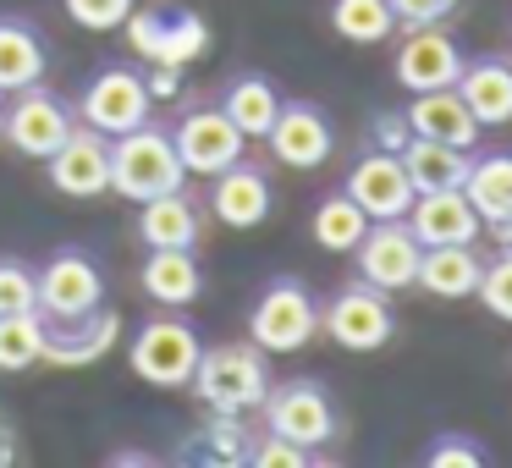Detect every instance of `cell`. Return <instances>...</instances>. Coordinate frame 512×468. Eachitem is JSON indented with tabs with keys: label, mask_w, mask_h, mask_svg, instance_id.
I'll return each mask as SVG.
<instances>
[{
	"label": "cell",
	"mask_w": 512,
	"mask_h": 468,
	"mask_svg": "<svg viewBox=\"0 0 512 468\" xmlns=\"http://www.w3.org/2000/svg\"><path fill=\"white\" fill-rule=\"evenodd\" d=\"M188 386L199 391V402L215 413H248V408H259L265 391H270V353L259 342L204 347Z\"/></svg>",
	"instance_id": "obj_1"
},
{
	"label": "cell",
	"mask_w": 512,
	"mask_h": 468,
	"mask_svg": "<svg viewBox=\"0 0 512 468\" xmlns=\"http://www.w3.org/2000/svg\"><path fill=\"white\" fill-rule=\"evenodd\" d=\"M182 177H188V171H182L177 144H171L166 127L144 122V127H133V133L111 138V193L144 204V199H155V193L182 188Z\"/></svg>",
	"instance_id": "obj_2"
},
{
	"label": "cell",
	"mask_w": 512,
	"mask_h": 468,
	"mask_svg": "<svg viewBox=\"0 0 512 468\" xmlns=\"http://www.w3.org/2000/svg\"><path fill=\"white\" fill-rule=\"evenodd\" d=\"M259 408H265V430L270 435H281V441H292V446H309V452H320V446H331L336 435H342L331 391H325L320 380H309V375L270 386Z\"/></svg>",
	"instance_id": "obj_3"
},
{
	"label": "cell",
	"mask_w": 512,
	"mask_h": 468,
	"mask_svg": "<svg viewBox=\"0 0 512 468\" xmlns=\"http://www.w3.org/2000/svg\"><path fill=\"white\" fill-rule=\"evenodd\" d=\"M320 336V303L298 276H276L259 292L254 314H248V342H259L265 353H303Z\"/></svg>",
	"instance_id": "obj_4"
},
{
	"label": "cell",
	"mask_w": 512,
	"mask_h": 468,
	"mask_svg": "<svg viewBox=\"0 0 512 468\" xmlns=\"http://www.w3.org/2000/svg\"><path fill=\"white\" fill-rule=\"evenodd\" d=\"M320 331L331 336L342 353H380L397 336V314H391V292L369 287L364 276L336 287V298L320 309Z\"/></svg>",
	"instance_id": "obj_5"
},
{
	"label": "cell",
	"mask_w": 512,
	"mask_h": 468,
	"mask_svg": "<svg viewBox=\"0 0 512 468\" xmlns=\"http://www.w3.org/2000/svg\"><path fill=\"white\" fill-rule=\"evenodd\" d=\"M199 353H204L199 331H193L177 309L155 314V320H144L133 336V375L149 380V386H160V391H182L193 380V369H199Z\"/></svg>",
	"instance_id": "obj_6"
},
{
	"label": "cell",
	"mask_w": 512,
	"mask_h": 468,
	"mask_svg": "<svg viewBox=\"0 0 512 468\" xmlns=\"http://www.w3.org/2000/svg\"><path fill=\"white\" fill-rule=\"evenodd\" d=\"M149 111H155V89H149L144 72H133V67H100L89 78V89H83V100H78V116L105 138L144 127Z\"/></svg>",
	"instance_id": "obj_7"
},
{
	"label": "cell",
	"mask_w": 512,
	"mask_h": 468,
	"mask_svg": "<svg viewBox=\"0 0 512 468\" xmlns=\"http://www.w3.org/2000/svg\"><path fill=\"white\" fill-rule=\"evenodd\" d=\"M72 133V111L61 94H50L45 83L6 94V116H0V138L28 160H50L61 149V138Z\"/></svg>",
	"instance_id": "obj_8"
},
{
	"label": "cell",
	"mask_w": 512,
	"mask_h": 468,
	"mask_svg": "<svg viewBox=\"0 0 512 468\" xmlns=\"http://www.w3.org/2000/svg\"><path fill=\"white\" fill-rule=\"evenodd\" d=\"M105 303V270L83 248H61L39 265V314L45 320H78Z\"/></svg>",
	"instance_id": "obj_9"
},
{
	"label": "cell",
	"mask_w": 512,
	"mask_h": 468,
	"mask_svg": "<svg viewBox=\"0 0 512 468\" xmlns=\"http://www.w3.org/2000/svg\"><path fill=\"white\" fill-rule=\"evenodd\" d=\"M171 144H177V160H182L188 177H215V171H226V166L243 160L248 138L237 133V122L221 111V105H193V111L177 122Z\"/></svg>",
	"instance_id": "obj_10"
},
{
	"label": "cell",
	"mask_w": 512,
	"mask_h": 468,
	"mask_svg": "<svg viewBox=\"0 0 512 468\" xmlns=\"http://www.w3.org/2000/svg\"><path fill=\"white\" fill-rule=\"evenodd\" d=\"M419 259H424V243L413 237L408 215H402V221H369V232L358 237V248H353L358 276L380 292L413 287V281H419Z\"/></svg>",
	"instance_id": "obj_11"
},
{
	"label": "cell",
	"mask_w": 512,
	"mask_h": 468,
	"mask_svg": "<svg viewBox=\"0 0 512 468\" xmlns=\"http://www.w3.org/2000/svg\"><path fill=\"white\" fill-rule=\"evenodd\" d=\"M45 171L50 188L67 199H100V193H111V138L94 133L89 122H72V133L45 160Z\"/></svg>",
	"instance_id": "obj_12"
},
{
	"label": "cell",
	"mask_w": 512,
	"mask_h": 468,
	"mask_svg": "<svg viewBox=\"0 0 512 468\" xmlns=\"http://www.w3.org/2000/svg\"><path fill=\"white\" fill-rule=\"evenodd\" d=\"M342 193L369 215V221H402V215L413 210V182H408V171H402V155H391V149L358 155Z\"/></svg>",
	"instance_id": "obj_13"
},
{
	"label": "cell",
	"mask_w": 512,
	"mask_h": 468,
	"mask_svg": "<svg viewBox=\"0 0 512 468\" xmlns=\"http://www.w3.org/2000/svg\"><path fill=\"white\" fill-rule=\"evenodd\" d=\"M265 144H270V155H276L281 166L320 171L325 160H331V149H336V127H331V116H325L320 105L281 100V116H276V127L265 133Z\"/></svg>",
	"instance_id": "obj_14"
},
{
	"label": "cell",
	"mask_w": 512,
	"mask_h": 468,
	"mask_svg": "<svg viewBox=\"0 0 512 468\" xmlns=\"http://www.w3.org/2000/svg\"><path fill=\"white\" fill-rule=\"evenodd\" d=\"M463 61L468 56L457 50V39L435 23V28H408V39L397 45L391 72H397V83L408 94H424V89H452V83L463 78Z\"/></svg>",
	"instance_id": "obj_15"
},
{
	"label": "cell",
	"mask_w": 512,
	"mask_h": 468,
	"mask_svg": "<svg viewBox=\"0 0 512 468\" xmlns=\"http://www.w3.org/2000/svg\"><path fill=\"white\" fill-rule=\"evenodd\" d=\"M210 182H215L210 188V215L221 226H232V232H254V226H265L270 210H276V182H270L259 166H248V160L215 171Z\"/></svg>",
	"instance_id": "obj_16"
},
{
	"label": "cell",
	"mask_w": 512,
	"mask_h": 468,
	"mask_svg": "<svg viewBox=\"0 0 512 468\" xmlns=\"http://www.w3.org/2000/svg\"><path fill=\"white\" fill-rule=\"evenodd\" d=\"M408 127H413V138H435V144H457V149H474L479 144V116L468 111V100L457 94V83L452 89H424V94H413L408 100Z\"/></svg>",
	"instance_id": "obj_17"
},
{
	"label": "cell",
	"mask_w": 512,
	"mask_h": 468,
	"mask_svg": "<svg viewBox=\"0 0 512 468\" xmlns=\"http://www.w3.org/2000/svg\"><path fill=\"white\" fill-rule=\"evenodd\" d=\"M408 226L424 248H441V243H474L485 221H479V210L468 204L463 188H441V193H413Z\"/></svg>",
	"instance_id": "obj_18"
},
{
	"label": "cell",
	"mask_w": 512,
	"mask_h": 468,
	"mask_svg": "<svg viewBox=\"0 0 512 468\" xmlns=\"http://www.w3.org/2000/svg\"><path fill=\"white\" fill-rule=\"evenodd\" d=\"M116 342V314L94 309V314H78V320H45V364L56 369H83L94 358H105Z\"/></svg>",
	"instance_id": "obj_19"
},
{
	"label": "cell",
	"mask_w": 512,
	"mask_h": 468,
	"mask_svg": "<svg viewBox=\"0 0 512 468\" xmlns=\"http://www.w3.org/2000/svg\"><path fill=\"white\" fill-rule=\"evenodd\" d=\"M138 281H144V292L160 303V309H188V303H199V292H204V265H199L193 248H149Z\"/></svg>",
	"instance_id": "obj_20"
},
{
	"label": "cell",
	"mask_w": 512,
	"mask_h": 468,
	"mask_svg": "<svg viewBox=\"0 0 512 468\" xmlns=\"http://www.w3.org/2000/svg\"><path fill=\"white\" fill-rule=\"evenodd\" d=\"M457 94H463L468 111L479 116V127H507V122H512V61H507V56L463 61Z\"/></svg>",
	"instance_id": "obj_21"
},
{
	"label": "cell",
	"mask_w": 512,
	"mask_h": 468,
	"mask_svg": "<svg viewBox=\"0 0 512 468\" xmlns=\"http://www.w3.org/2000/svg\"><path fill=\"white\" fill-rule=\"evenodd\" d=\"M45 67H50V45L39 39V28L23 23V17H0V100L45 83Z\"/></svg>",
	"instance_id": "obj_22"
},
{
	"label": "cell",
	"mask_w": 512,
	"mask_h": 468,
	"mask_svg": "<svg viewBox=\"0 0 512 468\" xmlns=\"http://www.w3.org/2000/svg\"><path fill=\"white\" fill-rule=\"evenodd\" d=\"M479 270L485 265H479L474 243H441V248H424L419 281H413V287H424L430 298H441V303H463V298H474Z\"/></svg>",
	"instance_id": "obj_23"
},
{
	"label": "cell",
	"mask_w": 512,
	"mask_h": 468,
	"mask_svg": "<svg viewBox=\"0 0 512 468\" xmlns=\"http://www.w3.org/2000/svg\"><path fill=\"white\" fill-rule=\"evenodd\" d=\"M402 155V171H408L413 193H441V188H463L468 177V149L457 144H435V138H408V144L397 149Z\"/></svg>",
	"instance_id": "obj_24"
},
{
	"label": "cell",
	"mask_w": 512,
	"mask_h": 468,
	"mask_svg": "<svg viewBox=\"0 0 512 468\" xmlns=\"http://www.w3.org/2000/svg\"><path fill=\"white\" fill-rule=\"evenodd\" d=\"M138 237H144L149 248H199V210H193V199L182 188L144 199V210H138Z\"/></svg>",
	"instance_id": "obj_25"
},
{
	"label": "cell",
	"mask_w": 512,
	"mask_h": 468,
	"mask_svg": "<svg viewBox=\"0 0 512 468\" xmlns=\"http://www.w3.org/2000/svg\"><path fill=\"white\" fill-rule=\"evenodd\" d=\"M221 111L237 122L243 138H265L270 127H276V116H281V89L265 78V72H237V78L226 83V94H221Z\"/></svg>",
	"instance_id": "obj_26"
},
{
	"label": "cell",
	"mask_w": 512,
	"mask_h": 468,
	"mask_svg": "<svg viewBox=\"0 0 512 468\" xmlns=\"http://www.w3.org/2000/svg\"><path fill=\"white\" fill-rule=\"evenodd\" d=\"M463 193H468V204L479 210V221H485V226L512 221V155H507V149L468 160Z\"/></svg>",
	"instance_id": "obj_27"
},
{
	"label": "cell",
	"mask_w": 512,
	"mask_h": 468,
	"mask_svg": "<svg viewBox=\"0 0 512 468\" xmlns=\"http://www.w3.org/2000/svg\"><path fill=\"white\" fill-rule=\"evenodd\" d=\"M331 34L347 45H386L397 34V17H391V0H331Z\"/></svg>",
	"instance_id": "obj_28"
},
{
	"label": "cell",
	"mask_w": 512,
	"mask_h": 468,
	"mask_svg": "<svg viewBox=\"0 0 512 468\" xmlns=\"http://www.w3.org/2000/svg\"><path fill=\"white\" fill-rule=\"evenodd\" d=\"M309 232H314V243H320L325 254H353L358 237L369 232V215L358 210V204L347 199V193H325V199L314 204Z\"/></svg>",
	"instance_id": "obj_29"
},
{
	"label": "cell",
	"mask_w": 512,
	"mask_h": 468,
	"mask_svg": "<svg viewBox=\"0 0 512 468\" xmlns=\"http://www.w3.org/2000/svg\"><path fill=\"white\" fill-rule=\"evenodd\" d=\"M45 358V314L23 309V314H0V369H34Z\"/></svg>",
	"instance_id": "obj_30"
},
{
	"label": "cell",
	"mask_w": 512,
	"mask_h": 468,
	"mask_svg": "<svg viewBox=\"0 0 512 468\" xmlns=\"http://www.w3.org/2000/svg\"><path fill=\"white\" fill-rule=\"evenodd\" d=\"M39 309V270L17 254H0V314Z\"/></svg>",
	"instance_id": "obj_31"
},
{
	"label": "cell",
	"mask_w": 512,
	"mask_h": 468,
	"mask_svg": "<svg viewBox=\"0 0 512 468\" xmlns=\"http://www.w3.org/2000/svg\"><path fill=\"white\" fill-rule=\"evenodd\" d=\"M474 298L485 303V314H496V320H507V325H512V248H507L501 259H490L485 270H479Z\"/></svg>",
	"instance_id": "obj_32"
},
{
	"label": "cell",
	"mask_w": 512,
	"mask_h": 468,
	"mask_svg": "<svg viewBox=\"0 0 512 468\" xmlns=\"http://www.w3.org/2000/svg\"><path fill=\"white\" fill-rule=\"evenodd\" d=\"M424 463H430V468H485L490 452L474 441V435L446 430V435H435V441L424 446Z\"/></svg>",
	"instance_id": "obj_33"
},
{
	"label": "cell",
	"mask_w": 512,
	"mask_h": 468,
	"mask_svg": "<svg viewBox=\"0 0 512 468\" xmlns=\"http://www.w3.org/2000/svg\"><path fill=\"white\" fill-rule=\"evenodd\" d=\"M67 6V17L78 28H89V34H111V28H122L127 17H133V0H61Z\"/></svg>",
	"instance_id": "obj_34"
},
{
	"label": "cell",
	"mask_w": 512,
	"mask_h": 468,
	"mask_svg": "<svg viewBox=\"0 0 512 468\" xmlns=\"http://www.w3.org/2000/svg\"><path fill=\"white\" fill-rule=\"evenodd\" d=\"M457 0H391V17H397V28H435L452 17Z\"/></svg>",
	"instance_id": "obj_35"
},
{
	"label": "cell",
	"mask_w": 512,
	"mask_h": 468,
	"mask_svg": "<svg viewBox=\"0 0 512 468\" xmlns=\"http://www.w3.org/2000/svg\"><path fill=\"white\" fill-rule=\"evenodd\" d=\"M248 463H259V468H303V463H314V457H309V446H292V441H281V435L265 430V441L248 452Z\"/></svg>",
	"instance_id": "obj_36"
},
{
	"label": "cell",
	"mask_w": 512,
	"mask_h": 468,
	"mask_svg": "<svg viewBox=\"0 0 512 468\" xmlns=\"http://www.w3.org/2000/svg\"><path fill=\"white\" fill-rule=\"evenodd\" d=\"M408 138H413L408 116H375V149H391V155H397Z\"/></svg>",
	"instance_id": "obj_37"
},
{
	"label": "cell",
	"mask_w": 512,
	"mask_h": 468,
	"mask_svg": "<svg viewBox=\"0 0 512 468\" xmlns=\"http://www.w3.org/2000/svg\"><path fill=\"white\" fill-rule=\"evenodd\" d=\"M12 452H17V446H12V430H0V463H12Z\"/></svg>",
	"instance_id": "obj_38"
},
{
	"label": "cell",
	"mask_w": 512,
	"mask_h": 468,
	"mask_svg": "<svg viewBox=\"0 0 512 468\" xmlns=\"http://www.w3.org/2000/svg\"><path fill=\"white\" fill-rule=\"evenodd\" d=\"M0 116H6V105H0Z\"/></svg>",
	"instance_id": "obj_39"
}]
</instances>
